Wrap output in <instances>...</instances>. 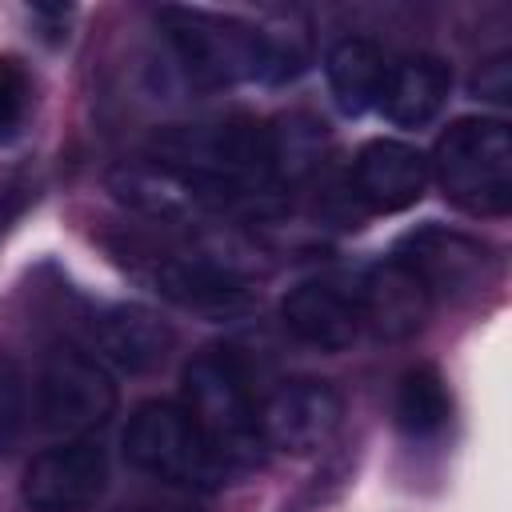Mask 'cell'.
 I'll return each instance as SVG.
<instances>
[{
  "label": "cell",
  "instance_id": "obj_1",
  "mask_svg": "<svg viewBox=\"0 0 512 512\" xmlns=\"http://www.w3.org/2000/svg\"><path fill=\"white\" fill-rule=\"evenodd\" d=\"M160 24L184 72L208 88L236 80L280 84L304 68V52L232 16H216L200 8H164Z\"/></svg>",
  "mask_w": 512,
  "mask_h": 512
},
{
  "label": "cell",
  "instance_id": "obj_2",
  "mask_svg": "<svg viewBox=\"0 0 512 512\" xmlns=\"http://www.w3.org/2000/svg\"><path fill=\"white\" fill-rule=\"evenodd\" d=\"M428 176H436L448 204L468 216H504L512 208V132L496 116L452 120L432 156Z\"/></svg>",
  "mask_w": 512,
  "mask_h": 512
},
{
  "label": "cell",
  "instance_id": "obj_3",
  "mask_svg": "<svg viewBox=\"0 0 512 512\" xmlns=\"http://www.w3.org/2000/svg\"><path fill=\"white\" fill-rule=\"evenodd\" d=\"M184 412L196 420L204 440L216 448V456L232 468H256L264 456V436H260V412L252 404L244 368L236 356L212 348L188 360L184 368Z\"/></svg>",
  "mask_w": 512,
  "mask_h": 512
},
{
  "label": "cell",
  "instance_id": "obj_4",
  "mask_svg": "<svg viewBox=\"0 0 512 512\" xmlns=\"http://www.w3.org/2000/svg\"><path fill=\"white\" fill-rule=\"evenodd\" d=\"M124 456L136 472L184 488H220L228 476H236L204 440L184 404L172 400H148L128 416Z\"/></svg>",
  "mask_w": 512,
  "mask_h": 512
},
{
  "label": "cell",
  "instance_id": "obj_5",
  "mask_svg": "<svg viewBox=\"0 0 512 512\" xmlns=\"http://www.w3.org/2000/svg\"><path fill=\"white\" fill-rule=\"evenodd\" d=\"M36 408H40V424L52 436L84 440L92 428H100L112 416L116 384L96 356L80 348H56L44 360L36 384Z\"/></svg>",
  "mask_w": 512,
  "mask_h": 512
},
{
  "label": "cell",
  "instance_id": "obj_6",
  "mask_svg": "<svg viewBox=\"0 0 512 512\" xmlns=\"http://www.w3.org/2000/svg\"><path fill=\"white\" fill-rule=\"evenodd\" d=\"M108 192L128 204L132 212H144L152 220L164 224H184L192 216L204 212H220L228 204H236L244 192L232 188L228 180L192 172V168H176V164H120L108 172Z\"/></svg>",
  "mask_w": 512,
  "mask_h": 512
},
{
  "label": "cell",
  "instance_id": "obj_7",
  "mask_svg": "<svg viewBox=\"0 0 512 512\" xmlns=\"http://www.w3.org/2000/svg\"><path fill=\"white\" fill-rule=\"evenodd\" d=\"M396 264H404L432 300H464L480 292L492 276V252L468 232L444 228V224H420L396 240L392 252Z\"/></svg>",
  "mask_w": 512,
  "mask_h": 512
},
{
  "label": "cell",
  "instance_id": "obj_8",
  "mask_svg": "<svg viewBox=\"0 0 512 512\" xmlns=\"http://www.w3.org/2000/svg\"><path fill=\"white\" fill-rule=\"evenodd\" d=\"M108 488L104 448L92 440H64L28 460L20 500L32 512H84Z\"/></svg>",
  "mask_w": 512,
  "mask_h": 512
},
{
  "label": "cell",
  "instance_id": "obj_9",
  "mask_svg": "<svg viewBox=\"0 0 512 512\" xmlns=\"http://www.w3.org/2000/svg\"><path fill=\"white\" fill-rule=\"evenodd\" d=\"M344 420V400L332 384L324 380H292L276 388L264 408H260V436L264 444L288 452V456H308L332 444Z\"/></svg>",
  "mask_w": 512,
  "mask_h": 512
},
{
  "label": "cell",
  "instance_id": "obj_10",
  "mask_svg": "<svg viewBox=\"0 0 512 512\" xmlns=\"http://www.w3.org/2000/svg\"><path fill=\"white\" fill-rule=\"evenodd\" d=\"M352 300L360 308L364 328H372L380 340H408L432 316V296L396 260H380V264L364 268L352 288Z\"/></svg>",
  "mask_w": 512,
  "mask_h": 512
},
{
  "label": "cell",
  "instance_id": "obj_11",
  "mask_svg": "<svg viewBox=\"0 0 512 512\" xmlns=\"http://www.w3.org/2000/svg\"><path fill=\"white\" fill-rule=\"evenodd\" d=\"M356 196L372 212H404L428 188V156L408 140H368L352 164Z\"/></svg>",
  "mask_w": 512,
  "mask_h": 512
},
{
  "label": "cell",
  "instance_id": "obj_12",
  "mask_svg": "<svg viewBox=\"0 0 512 512\" xmlns=\"http://www.w3.org/2000/svg\"><path fill=\"white\" fill-rule=\"evenodd\" d=\"M280 320L300 344L320 348V352H344L364 332V320H360V308L352 300V288L344 292V288L320 284V280L296 284L280 300Z\"/></svg>",
  "mask_w": 512,
  "mask_h": 512
},
{
  "label": "cell",
  "instance_id": "obj_13",
  "mask_svg": "<svg viewBox=\"0 0 512 512\" xmlns=\"http://www.w3.org/2000/svg\"><path fill=\"white\" fill-rule=\"evenodd\" d=\"M152 284L164 300L188 308V312H200V316H212V320H224V316H240L248 312L252 304V292L240 276H232L228 268L212 264V260H200V256H168L152 268Z\"/></svg>",
  "mask_w": 512,
  "mask_h": 512
},
{
  "label": "cell",
  "instance_id": "obj_14",
  "mask_svg": "<svg viewBox=\"0 0 512 512\" xmlns=\"http://www.w3.org/2000/svg\"><path fill=\"white\" fill-rule=\"evenodd\" d=\"M176 348L172 324L144 304H112L96 320V352L120 372H152Z\"/></svg>",
  "mask_w": 512,
  "mask_h": 512
},
{
  "label": "cell",
  "instance_id": "obj_15",
  "mask_svg": "<svg viewBox=\"0 0 512 512\" xmlns=\"http://www.w3.org/2000/svg\"><path fill=\"white\" fill-rule=\"evenodd\" d=\"M448 92H452V68L432 52H416L404 56L400 64H388L376 108L396 128H424L440 116Z\"/></svg>",
  "mask_w": 512,
  "mask_h": 512
},
{
  "label": "cell",
  "instance_id": "obj_16",
  "mask_svg": "<svg viewBox=\"0 0 512 512\" xmlns=\"http://www.w3.org/2000/svg\"><path fill=\"white\" fill-rule=\"evenodd\" d=\"M324 76H328V92L336 100V108L344 116H360L380 100L388 64L384 52L364 40V36H344L328 48L324 56Z\"/></svg>",
  "mask_w": 512,
  "mask_h": 512
},
{
  "label": "cell",
  "instance_id": "obj_17",
  "mask_svg": "<svg viewBox=\"0 0 512 512\" xmlns=\"http://www.w3.org/2000/svg\"><path fill=\"white\" fill-rule=\"evenodd\" d=\"M396 428L412 440H424V436H436L448 416H452V396H448V384L444 376L432 368V364H416L400 376L396 384Z\"/></svg>",
  "mask_w": 512,
  "mask_h": 512
},
{
  "label": "cell",
  "instance_id": "obj_18",
  "mask_svg": "<svg viewBox=\"0 0 512 512\" xmlns=\"http://www.w3.org/2000/svg\"><path fill=\"white\" fill-rule=\"evenodd\" d=\"M32 104V80L20 60L0 56V144L16 140Z\"/></svg>",
  "mask_w": 512,
  "mask_h": 512
},
{
  "label": "cell",
  "instance_id": "obj_19",
  "mask_svg": "<svg viewBox=\"0 0 512 512\" xmlns=\"http://www.w3.org/2000/svg\"><path fill=\"white\" fill-rule=\"evenodd\" d=\"M20 424H24V376L12 360L0 356V448L12 444Z\"/></svg>",
  "mask_w": 512,
  "mask_h": 512
},
{
  "label": "cell",
  "instance_id": "obj_20",
  "mask_svg": "<svg viewBox=\"0 0 512 512\" xmlns=\"http://www.w3.org/2000/svg\"><path fill=\"white\" fill-rule=\"evenodd\" d=\"M472 92L480 100H496V104H504L512 96V64H508V52H500V56H492V60H484L476 68Z\"/></svg>",
  "mask_w": 512,
  "mask_h": 512
}]
</instances>
